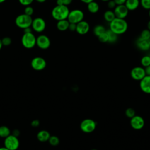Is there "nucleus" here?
I'll return each mask as SVG.
<instances>
[{"label": "nucleus", "instance_id": "412c9836", "mask_svg": "<svg viewBox=\"0 0 150 150\" xmlns=\"http://www.w3.org/2000/svg\"><path fill=\"white\" fill-rule=\"evenodd\" d=\"M115 18L114 11L111 10H107L104 13V19L108 22L110 23Z\"/></svg>", "mask_w": 150, "mask_h": 150}, {"label": "nucleus", "instance_id": "ddd939ff", "mask_svg": "<svg viewBox=\"0 0 150 150\" xmlns=\"http://www.w3.org/2000/svg\"><path fill=\"white\" fill-rule=\"evenodd\" d=\"M128 11H129L124 4L117 5L114 9V13L115 18L121 19L125 18L128 14Z\"/></svg>", "mask_w": 150, "mask_h": 150}, {"label": "nucleus", "instance_id": "7ed1b4c3", "mask_svg": "<svg viewBox=\"0 0 150 150\" xmlns=\"http://www.w3.org/2000/svg\"><path fill=\"white\" fill-rule=\"evenodd\" d=\"M33 19L32 16L25 13L18 15L15 19L16 25L21 29H25L31 26Z\"/></svg>", "mask_w": 150, "mask_h": 150}, {"label": "nucleus", "instance_id": "f8f14e48", "mask_svg": "<svg viewBox=\"0 0 150 150\" xmlns=\"http://www.w3.org/2000/svg\"><path fill=\"white\" fill-rule=\"evenodd\" d=\"M146 76L145 69L142 67L137 66L134 67L131 71V77L135 80H141Z\"/></svg>", "mask_w": 150, "mask_h": 150}, {"label": "nucleus", "instance_id": "9d476101", "mask_svg": "<svg viewBox=\"0 0 150 150\" xmlns=\"http://www.w3.org/2000/svg\"><path fill=\"white\" fill-rule=\"evenodd\" d=\"M130 124L133 129L139 130L144 127L145 125V121L141 116L135 115L131 118Z\"/></svg>", "mask_w": 150, "mask_h": 150}, {"label": "nucleus", "instance_id": "5701e85b", "mask_svg": "<svg viewBox=\"0 0 150 150\" xmlns=\"http://www.w3.org/2000/svg\"><path fill=\"white\" fill-rule=\"evenodd\" d=\"M106 29L103 26V25H97L96 26L94 29H93V33L94 34L97 36V37L99 36L100 35L105 33L106 32Z\"/></svg>", "mask_w": 150, "mask_h": 150}, {"label": "nucleus", "instance_id": "c03bdc74", "mask_svg": "<svg viewBox=\"0 0 150 150\" xmlns=\"http://www.w3.org/2000/svg\"><path fill=\"white\" fill-rule=\"evenodd\" d=\"M37 2H40V3H43L44 2H45L46 0H36Z\"/></svg>", "mask_w": 150, "mask_h": 150}, {"label": "nucleus", "instance_id": "37998d69", "mask_svg": "<svg viewBox=\"0 0 150 150\" xmlns=\"http://www.w3.org/2000/svg\"><path fill=\"white\" fill-rule=\"evenodd\" d=\"M147 28H148V29L150 30V20L148 21L147 23Z\"/></svg>", "mask_w": 150, "mask_h": 150}, {"label": "nucleus", "instance_id": "c756f323", "mask_svg": "<svg viewBox=\"0 0 150 150\" xmlns=\"http://www.w3.org/2000/svg\"><path fill=\"white\" fill-rule=\"evenodd\" d=\"M98 39L100 42L102 43H106L108 42V38L107 32H105V33L100 35L99 36H98Z\"/></svg>", "mask_w": 150, "mask_h": 150}, {"label": "nucleus", "instance_id": "e433bc0d", "mask_svg": "<svg viewBox=\"0 0 150 150\" xmlns=\"http://www.w3.org/2000/svg\"><path fill=\"white\" fill-rule=\"evenodd\" d=\"M114 2H115L117 5H123L125 4L126 0H114Z\"/></svg>", "mask_w": 150, "mask_h": 150}, {"label": "nucleus", "instance_id": "f704fd0d", "mask_svg": "<svg viewBox=\"0 0 150 150\" xmlns=\"http://www.w3.org/2000/svg\"><path fill=\"white\" fill-rule=\"evenodd\" d=\"M68 29H69L71 31H75L76 29V24L73 23H70Z\"/></svg>", "mask_w": 150, "mask_h": 150}, {"label": "nucleus", "instance_id": "79ce46f5", "mask_svg": "<svg viewBox=\"0 0 150 150\" xmlns=\"http://www.w3.org/2000/svg\"><path fill=\"white\" fill-rule=\"evenodd\" d=\"M80 1H81L82 2L87 4L88 3H89V2H92V1H93L94 0H80Z\"/></svg>", "mask_w": 150, "mask_h": 150}, {"label": "nucleus", "instance_id": "1a4fd4ad", "mask_svg": "<svg viewBox=\"0 0 150 150\" xmlns=\"http://www.w3.org/2000/svg\"><path fill=\"white\" fill-rule=\"evenodd\" d=\"M31 26L35 31L42 32L46 28V22L42 18H36L33 19Z\"/></svg>", "mask_w": 150, "mask_h": 150}, {"label": "nucleus", "instance_id": "cd10ccee", "mask_svg": "<svg viewBox=\"0 0 150 150\" xmlns=\"http://www.w3.org/2000/svg\"><path fill=\"white\" fill-rule=\"evenodd\" d=\"M140 5L145 9L149 10L150 9V0H140Z\"/></svg>", "mask_w": 150, "mask_h": 150}, {"label": "nucleus", "instance_id": "0eeeda50", "mask_svg": "<svg viewBox=\"0 0 150 150\" xmlns=\"http://www.w3.org/2000/svg\"><path fill=\"white\" fill-rule=\"evenodd\" d=\"M97 126L95 121L90 118H86L83 120L80 125L81 130L85 133H90L93 132Z\"/></svg>", "mask_w": 150, "mask_h": 150}, {"label": "nucleus", "instance_id": "aec40b11", "mask_svg": "<svg viewBox=\"0 0 150 150\" xmlns=\"http://www.w3.org/2000/svg\"><path fill=\"white\" fill-rule=\"evenodd\" d=\"M100 6L98 3L95 2L94 1L90 2L87 4V9L88 11L92 13H97L99 10Z\"/></svg>", "mask_w": 150, "mask_h": 150}, {"label": "nucleus", "instance_id": "09e8293b", "mask_svg": "<svg viewBox=\"0 0 150 150\" xmlns=\"http://www.w3.org/2000/svg\"><path fill=\"white\" fill-rule=\"evenodd\" d=\"M102 1H103V2H108V1H109L110 0H101Z\"/></svg>", "mask_w": 150, "mask_h": 150}, {"label": "nucleus", "instance_id": "20e7f679", "mask_svg": "<svg viewBox=\"0 0 150 150\" xmlns=\"http://www.w3.org/2000/svg\"><path fill=\"white\" fill-rule=\"evenodd\" d=\"M36 38L32 32L24 33L22 36L21 43L26 49H32L36 45Z\"/></svg>", "mask_w": 150, "mask_h": 150}, {"label": "nucleus", "instance_id": "473e14b6", "mask_svg": "<svg viewBox=\"0 0 150 150\" xmlns=\"http://www.w3.org/2000/svg\"><path fill=\"white\" fill-rule=\"evenodd\" d=\"M34 0H19V3L23 6H29L30 5Z\"/></svg>", "mask_w": 150, "mask_h": 150}, {"label": "nucleus", "instance_id": "39448f33", "mask_svg": "<svg viewBox=\"0 0 150 150\" xmlns=\"http://www.w3.org/2000/svg\"><path fill=\"white\" fill-rule=\"evenodd\" d=\"M84 17L83 12L79 9H75L69 12L67 19L70 23L77 24L80 21H83Z\"/></svg>", "mask_w": 150, "mask_h": 150}, {"label": "nucleus", "instance_id": "423d86ee", "mask_svg": "<svg viewBox=\"0 0 150 150\" xmlns=\"http://www.w3.org/2000/svg\"><path fill=\"white\" fill-rule=\"evenodd\" d=\"M5 147L9 150H16L19 146V141L18 137L10 134L4 140Z\"/></svg>", "mask_w": 150, "mask_h": 150}, {"label": "nucleus", "instance_id": "a19ab883", "mask_svg": "<svg viewBox=\"0 0 150 150\" xmlns=\"http://www.w3.org/2000/svg\"><path fill=\"white\" fill-rule=\"evenodd\" d=\"M56 4L57 5H63L62 0H56Z\"/></svg>", "mask_w": 150, "mask_h": 150}, {"label": "nucleus", "instance_id": "ea45409f", "mask_svg": "<svg viewBox=\"0 0 150 150\" xmlns=\"http://www.w3.org/2000/svg\"><path fill=\"white\" fill-rule=\"evenodd\" d=\"M24 30V33H29V32H32V30H31V29L29 28H25L23 29Z\"/></svg>", "mask_w": 150, "mask_h": 150}, {"label": "nucleus", "instance_id": "c85d7f7f", "mask_svg": "<svg viewBox=\"0 0 150 150\" xmlns=\"http://www.w3.org/2000/svg\"><path fill=\"white\" fill-rule=\"evenodd\" d=\"M125 113L126 116L129 118H131L134 115H135V111L132 108H128L127 109H126Z\"/></svg>", "mask_w": 150, "mask_h": 150}, {"label": "nucleus", "instance_id": "a878e982", "mask_svg": "<svg viewBox=\"0 0 150 150\" xmlns=\"http://www.w3.org/2000/svg\"><path fill=\"white\" fill-rule=\"evenodd\" d=\"M48 141L51 145L56 146V145H59V144L60 142V139L57 136L52 135V136L50 137Z\"/></svg>", "mask_w": 150, "mask_h": 150}, {"label": "nucleus", "instance_id": "6e6552de", "mask_svg": "<svg viewBox=\"0 0 150 150\" xmlns=\"http://www.w3.org/2000/svg\"><path fill=\"white\" fill-rule=\"evenodd\" d=\"M30 65L34 70L40 71L46 67V62L43 57H35L32 60Z\"/></svg>", "mask_w": 150, "mask_h": 150}, {"label": "nucleus", "instance_id": "de8ad7c7", "mask_svg": "<svg viewBox=\"0 0 150 150\" xmlns=\"http://www.w3.org/2000/svg\"><path fill=\"white\" fill-rule=\"evenodd\" d=\"M6 0H0V4L1 3H2V2H5Z\"/></svg>", "mask_w": 150, "mask_h": 150}, {"label": "nucleus", "instance_id": "2eb2a0df", "mask_svg": "<svg viewBox=\"0 0 150 150\" xmlns=\"http://www.w3.org/2000/svg\"><path fill=\"white\" fill-rule=\"evenodd\" d=\"M139 87L141 90L145 93L150 94V76H145L140 80Z\"/></svg>", "mask_w": 150, "mask_h": 150}, {"label": "nucleus", "instance_id": "4468645a", "mask_svg": "<svg viewBox=\"0 0 150 150\" xmlns=\"http://www.w3.org/2000/svg\"><path fill=\"white\" fill-rule=\"evenodd\" d=\"M90 30V25L88 23L84 20L80 21L76 24V31L79 35H84L87 34Z\"/></svg>", "mask_w": 150, "mask_h": 150}, {"label": "nucleus", "instance_id": "f3484780", "mask_svg": "<svg viewBox=\"0 0 150 150\" xmlns=\"http://www.w3.org/2000/svg\"><path fill=\"white\" fill-rule=\"evenodd\" d=\"M124 5L128 11H134L138 8L140 2L139 0H126Z\"/></svg>", "mask_w": 150, "mask_h": 150}, {"label": "nucleus", "instance_id": "9b49d317", "mask_svg": "<svg viewBox=\"0 0 150 150\" xmlns=\"http://www.w3.org/2000/svg\"><path fill=\"white\" fill-rule=\"evenodd\" d=\"M36 45L41 49H47L50 46V40L46 35H41L36 38Z\"/></svg>", "mask_w": 150, "mask_h": 150}, {"label": "nucleus", "instance_id": "8fccbe9b", "mask_svg": "<svg viewBox=\"0 0 150 150\" xmlns=\"http://www.w3.org/2000/svg\"><path fill=\"white\" fill-rule=\"evenodd\" d=\"M149 18H150V9H149Z\"/></svg>", "mask_w": 150, "mask_h": 150}, {"label": "nucleus", "instance_id": "4c0bfd02", "mask_svg": "<svg viewBox=\"0 0 150 150\" xmlns=\"http://www.w3.org/2000/svg\"><path fill=\"white\" fill-rule=\"evenodd\" d=\"M62 1H63V5H66V6L69 5L73 1V0H62Z\"/></svg>", "mask_w": 150, "mask_h": 150}, {"label": "nucleus", "instance_id": "393cba45", "mask_svg": "<svg viewBox=\"0 0 150 150\" xmlns=\"http://www.w3.org/2000/svg\"><path fill=\"white\" fill-rule=\"evenodd\" d=\"M141 64L144 67H146L150 65V56L145 55L141 59Z\"/></svg>", "mask_w": 150, "mask_h": 150}, {"label": "nucleus", "instance_id": "4be33fe9", "mask_svg": "<svg viewBox=\"0 0 150 150\" xmlns=\"http://www.w3.org/2000/svg\"><path fill=\"white\" fill-rule=\"evenodd\" d=\"M11 134L10 129L5 125H2L0 127V137L5 138Z\"/></svg>", "mask_w": 150, "mask_h": 150}, {"label": "nucleus", "instance_id": "a18cd8bd", "mask_svg": "<svg viewBox=\"0 0 150 150\" xmlns=\"http://www.w3.org/2000/svg\"><path fill=\"white\" fill-rule=\"evenodd\" d=\"M0 150H9V149H7L4 146V147H0Z\"/></svg>", "mask_w": 150, "mask_h": 150}, {"label": "nucleus", "instance_id": "49530a36", "mask_svg": "<svg viewBox=\"0 0 150 150\" xmlns=\"http://www.w3.org/2000/svg\"><path fill=\"white\" fill-rule=\"evenodd\" d=\"M2 41H1V39H0V50L2 49Z\"/></svg>", "mask_w": 150, "mask_h": 150}, {"label": "nucleus", "instance_id": "a211bd4d", "mask_svg": "<svg viewBox=\"0 0 150 150\" xmlns=\"http://www.w3.org/2000/svg\"><path fill=\"white\" fill-rule=\"evenodd\" d=\"M50 137V133L46 130H41L37 134V138L40 142H46Z\"/></svg>", "mask_w": 150, "mask_h": 150}, {"label": "nucleus", "instance_id": "f257e3e1", "mask_svg": "<svg viewBox=\"0 0 150 150\" xmlns=\"http://www.w3.org/2000/svg\"><path fill=\"white\" fill-rule=\"evenodd\" d=\"M110 29L117 35L125 33L128 29V23L124 19L115 18L110 23Z\"/></svg>", "mask_w": 150, "mask_h": 150}, {"label": "nucleus", "instance_id": "72a5a7b5", "mask_svg": "<svg viewBox=\"0 0 150 150\" xmlns=\"http://www.w3.org/2000/svg\"><path fill=\"white\" fill-rule=\"evenodd\" d=\"M107 6L109 9H114L117 5L114 0H110L109 1H108Z\"/></svg>", "mask_w": 150, "mask_h": 150}, {"label": "nucleus", "instance_id": "3c124183", "mask_svg": "<svg viewBox=\"0 0 150 150\" xmlns=\"http://www.w3.org/2000/svg\"><path fill=\"white\" fill-rule=\"evenodd\" d=\"M91 150H97V149H91Z\"/></svg>", "mask_w": 150, "mask_h": 150}, {"label": "nucleus", "instance_id": "f03ea898", "mask_svg": "<svg viewBox=\"0 0 150 150\" xmlns=\"http://www.w3.org/2000/svg\"><path fill=\"white\" fill-rule=\"evenodd\" d=\"M69 9L67 6L56 5L52 11V16L56 21L67 19L69 13Z\"/></svg>", "mask_w": 150, "mask_h": 150}, {"label": "nucleus", "instance_id": "58836bf2", "mask_svg": "<svg viewBox=\"0 0 150 150\" xmlns=\"http://www.w3.org/2000/svg\"><path fill=\"white\" fill-rule=\"evenodd\" d=\"M145 71L146 75L150 76V65L145 67Z\"/></svg>", "mask_w": 150, "mask_h": 150}, {"label": "nucleus", "instance_id": "7c9ffc66", "mask_svg": "<svg viewBox=\"0 0 150 150\" xmlns=\"http://www.w3.org/2000/svg\"><path fill=\"white\" fill-rule=\"evenodd\" d=\"M33 12H34L33 8L31 6L29 5V6H26V8L25 9V11H24L25 13H24L27 15L32 16V15L33 13Z\"/></svg>", "mask_w": 150, "mask_h": 150}, {"label": "nucleus", "instance_id": "dca6fc26", "mask_svg": "<svg viewBox=\"0 0 150 150\" xmlns=\"http://www.w3.org/2000/svg\"><path fill=\"white\" fill-rule=\"evenodd\" d=\"M136 45L141 50H148L150 49V39H144L139 37L136 41Z\"/></svg>", "mask_w": 150, "mask_h": 150}, {"label": "nucleus", "instance_id": "bb28decb", "mask_svg": "<svg viewBox=\"0 0 150 150\" xmlns=\"http://www.w3.org/2000/svg\"><path fill=\"white\" fill-rule=\"evenodd\" d=\"M139 37L144 39H150V30L148 29L143 30L141 32Z\"/></svg>", "mask_w": 150, "mask_h": 150}, {"label": "nucleus", "instance_id": "b1692460", "mask_svg": "<svg viewBox=\"0 0 150 150\" xmlns=\"http://www.w3.org/2000/svg\"><path fill=\"white\" fill-rule=\"evenodd\" d=\"M106 32L108 35V42L110 43H114L118 39V35L114 33L112 31H111L110 29L107 30H106Z\"/></svg>", "mask_w": 150, "mask_h": 150}, {"label": "nucleus", "instance_id": "c9c22d12", "mask_svg": "<svg viewBox=\"0 0 150 150\" xmlns=\"http://www.w3.org/2000/svg\"><path fill=\"white\" fill-rule=\"evenodd\" d=\"M39 121L38 120H35L33 121H32L31 122V125L33 127H38L39 125Z\"/></svg>", "mask_w": 150, "mask_h": 150}, {"label": "nucleus", "instance_id": "2f4dec72", "mask_svg": "<svg viewBox=\"0 0 150 150\" xmlns=\"http://www.w3.org/2000/svg\"><path fill=\"white\" fill-rule=\"evenodd\" d=\"M2 45L3 46H9L11 44L12 40L9 37H5L2 39H1Z\"/></svg>", "mask_w": 150, "mask_h": 150}, {"label": "nucleus", "instance_id": "6ab92c4d", "mask_svg": "<svg viewBox=\"0 0 150 150\" xmlns=\"http://www.w3.org/2000/svg\"><path fill=\"white\" fill-rule=\"evenodd\" d=\"M70 22L67 19H63L58 21L56 24V27L58 30L60 31H65L69 29Z\"/></svg>", "mask_w": 150, "mask_h": 150}]
</instances>
